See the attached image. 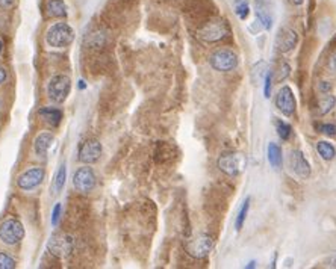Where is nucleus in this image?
Wrapping results in <instances>:
<instances>
[{
  "mask_svg": "<svg viewBox=\"0 0 336 269\" xmlns=\"http://www.w3.org/2000/svg\"><path fill=\"white\" fill-rule=\"evenodd\" d=\"M102 156V144L97 139L85 141L79 148V161L83 163H95Z\"/></svg>",
  "mask_w": 336,
  "mask_h": 269,
  "instance_id": "obj_11",
  "label": "nucleus"
},
{
  "mask_svg": "<svg viewBox=\"0 0 336 269\" xmlns=\"http://www.w3.org/2000/svg\"><path fill=\"white\" fill-rule=\"evenodd\" d=\"M6 76H8L6 74V70L3 67H0V85H2L6 80Z\"/></svg>",
  "mask_w": 336,
  "mask_h": 269,
  "instance_id": "obj_33",
  "label": "nucleus"
},
{
  "mask_svg": "<svg viewBox=\"0 0 336 269\" xmlns=\"http://www.w3.org/2000/svg\"><path fill=\"white\" fill-rule=\"evenodd\" d=\"M70 91H72V80L64 74L52 77L47 85V95L55 103H64Z\"/></svg>",
  "mask_w": 336,
  "mask_h": 269,
  "instance_id": "obj_4",
  "label": "nucleus"
},
{
  "mask_svg": "<svg viewBox=\"0 0 336 269\" xmlns=\"http://www.w3.org/2000/svg\"><path fill=\"white\" fill-rule=\"evenodd\" d=\"M185 251L194 259H205L214 248V239L209 234H199L185 242Z\"/></svg>",
  "mask_w": 336,
  "mask_h": 269,
  "instance_id": "obj_5",
  "label": "nucleus"
},
{
  "mask_svg": "<svg viewBox=\"0 0 336 269\" xmlns=\"http://www.w3.org/2000/svg\"><path fill=\"white\" fill-rule=\"evenodd\" d=\"M44 12L50 18H62L67 16V5L64 0H44Z\"/></svg>",
  "mask_w": 336,
  "mask_h": 269,
  "instance_id": "obj_15",
  "label": "nucleus"
},
{
  "mask_svg": "<svg viewBox=\"0 0 336 269\" xmlns=\"http://www.w3.org/2000/svg\"><path fill=\"white\" fill-rule=\"evenodd\" d=\"M291 166L300 179H309L311 177V165L306 161L301 151L296 150L291 153Z\"/></svg>",
  "mask_w": 336,
  "mask_h": 269,
  "instance_id": "obj_14",
  "label": "nucleus"
},
{
  "mask_svg": "<svg viewBox=\"0 0 336 269\" xmlns=\"http://www.w3.org/2000/svg\"><path fill=\"white\" fill-rule=\"evenodd\" d=\"M24 237V227L19 219H5L0 224V240L8 245H16Z\"/></svg>",
  "mask_w": 336,
  "mask_h": 269,
  "instance_id": "obj_6",
  "label": "nucleus"
},
{
  "mask_svg": "<svg viewBox=\"0 0 336 269\" xmlns=\"http://www.w3.org/2000/svg\"><path fill=\"white\" fill-rule=\"evenodd\" d=\"M59 216H61V204L56 203L55 207H53V210H52V225H53V227H56V225H58Z\"/></svg>",
  "mask_w": 336,
  "mask_h": 269,
  "instance_id": "obj_28",
  "label": "nucleus"
},
{
  "mask_svg": "<svg viewBox=\"0 0 336 269\" xmlns=\"http://www.w3.org/2000/svg\"><path fill=\"white\" fill-rule=\"evenodd\" d=\"M65 179H67V166L61 165L59 166V171H58V174H56V179H55V192L56 194H59L64 189Z\"/></svg>",
  "mask_w": 336,
  "mask_h": 269,
  "instance_id": "obj_21",
  "label": "nucleus"
},
{
  "mask_svg": "<svg viewBox=\"0 0 336 269\" xmlns=\"http://www.w3.org/2000/svg\"><path fill=\"white\" fill-rule=\"evenodd\" d=\"M256 16H258L259 23H262V26L265 27V29H270V27H271V17L267 14V11L258 9L256 11Z\"/></svg>",
  "mask_w": 336,
  "mask_h": 269,
  "instance_id": "obj_27",
  "label": "nucleus"
},
{
  "mask_svg": "<svg viewBox=\"0 0 336 269\" xmlns=\"http://www.w3.org/2000/svg\"><path fill=\"white\" fill-rule=\"evenodd\" d=\"M75 39V31L68 23H55L49 27L46 34V41L50 47L64 49L68 47Z\"/></svg>",
  "mask_w": 336,
  "mask_h": 269,
  "instance_id": "obj_2",
  "label": "nucleus"
},
{
  "mask_svg": "<svg viewBox=\"0 0 336 269\" xmlns=\"http://www.w3.org/2000/svg\"><path fill=\"white\" fill-rule=\"evenodd\" d=\"M263 94H265V97H270V94H271V73H268L267 74V77H265V83H263Z\"/></svg>",
  "mask_w": 336,
  "mask_h": 269,
  "instance_id": "obj_29",
  "label": "nucleus"
},
{
  "mask_svg": "<svg viewBox=\"0 0 336 269\" xmlns=\"http://www.w3.org/2000/svg\"><path fill=\"white\" fill-rule=\"evenodd\" d=\"M85 87H87L85 82H83V80H79V88H80V90H85Z\"/></svg>",
  "mask_w": 336,
  "mask_h": 269,
  "instance_id": "obj_34",
  "label": "nucleus"
},
{
  "mask_svg": "<svg viewBox=\"0 0 336 269\" xmlns=\"http://www.w3.org/2000/svg\"><path fill=\"white\" fill-rule=\"evenodd\" d=\"M230 34L229 24L221 18H211L205 21L197 31V36L205 42H218Z\"/></svg>",
  "mask_w": 336,
  "mask_h": 269,
  "instance_id": "obj_1",
  "label": "nucleus"
},
{
  "mask_svg": "<svg viewBox=\"0 0 336 269\" xmlns=\"http://www.w3.org/2000/svg\"><path fill=\"white\" fill-rule=\"evenodd\" d=\"M297 42H299L297 32L289 29V27H283V29L279 32L277 39H276V44H277L279 50L283 52V53H288V52L294 50V47L297 46Z\"/></svg>",
  "mask_w": 336,
  "mask_h": 269,
  "instance_id": "obj_13",
  "label": "nucleus"
},
{
  "mask_svg": "<svg viewBox=\"0 0 336 269\" xmlns=\"http://www.w3.org/2000/svg\"><path fill=\"white\" fill-rule=\"evenodd\" d=\"M263 2H265V0H256V3H259V5H261V3H263Z\"/></svg>",
  "mask_w": 336,
  "mask_h": 269,
  "instance_id": "obj_37",
  "label": "nucleus"
},
{
  "mask_svg": "<svg viewBox=\"0 0 336 269\" xmlns=\"http://www.w3.org/2000/svg\"><path fill=\"white\" fill-rule=\"evenodd\" d=\"M38 115L43 118L46 123L52 124V126H58L62 120V112L59 109H55V108H43L39 109Z\"/></svg>",
  "mask_w": 336,
  "mask_h": 269,
  "instance_id": "obj_18",
  "label": "nucleus"
},
{
  "mask_svg": "<svg viewBox=\"0 0 336 269\" xmlns=\"http://www.w3.org/2000/svg\"><path fill=\"white\" fill-rule=\"evenodd\" d=\"M315 129H317V132H319V133H326L327 136H335V135H336V126H335V124H329V123L317 124Z\"/></svg>",
  "mask_w": 336,
  "mask_h": 269,
  "instance_id": "obj_26",
  "label": "nucleus"
},
{
  "mask_svg": "<svg viewBox=\"0 0 336 269\" xmlns=\"http://www.w3.org/2000/svg\"><path fill=\"white\" fill-rule=\"evenodd\" d=\"M336 103V97L330 95V94H324L321 98H318L317 103H315V110L318 115H326L329 112L335 108Z\"/></svg>",
  "mask_w": 336,
  "mask_h": 269,
  "instance_id": "obj_17",
  "label": "nucleus"
},
{
  "mask_svg": "<svg viewBox=\"0 0 336 269\" xmlns=\"http://www.w3.org/2000/svg\"><path fill=\"white\" fill-rule=\"evenodd\" d=\"M218 168L224 174L236 177L245 168V158L241 153H224L218 159Z\"/></svg>",
  "mask_w": 336,
  "mask_h": 269,
  "instance_id": "obj_7",
  "label": "nucleus"
},
{
  "mask_svg": "<svg viewBox=\"0 0 336 269\" xmlns=\"http://www.w3.org/2000/svg\"><path fill=\"white\" fill-rule=\"evenodd\" d=\"M276 127H277V133L280 136V139H283V141H288L291 138V133H292V129H291V126L282 120H276Z\"/></svg>",
  "mask_w": 336,
  "mask_h": 269,
  "instance_id": "obj_23",
  "label": "nucleus"
},
{
  "mask_svg": "<svg viewBox=\"0 0 336 269\" xmlns=\"http://www.w3.org/2000/svg\"><path fill=\"white\" fill-rule=\"evenodd\" d=\"M317 151L324 161H332L336 156L335 147L330 143H327V141H319V143L317 144Z\"/></svg>",
  "mask_w": 336,
  "mask_h": 269,
  "instance_id": "obj_20",
  "label": "nucleus"
},
{
  "mask_svg": "<svg viewBox=\"0 0 336 269\" xmlns=\"http://www.w3.org/2000/svg\"><path fill=\"white\" fill-rule=\"evenodd\" d=\"M291 3H294V5H301L303 3V0H289Z\"/></svg>",
  "mask_w": 336,
  "mask_h": 269,
  "instance_id": "obj_35",
  "label": "nucleus"
},
{
  "mask_svg": "<svg viewBox=\"0 0 336 269\" xmlns=\"http://www.w3.org/2000/svg\"><path fill=\"white\" fill-rule=\"evenodd\" d=\"M268 161L271 163L273 168H282L283 165V158H282V150H280L279 145H276L274 143H271L268 145Z\"/></svg>",
  "mask_w": 336,
  "mask_h": 269,
  "instance_id": "obj_19",
  "label": "nucleus"
},
{
  "mask_svg": "<svg viewBox=\"0 0 336 269\" xmlns=\"http://www.w3.org/2000/svg\"><path fill=\"white\" fill-rule=\"evenodd\" d=\"M329 70L330 72H336V54H333V58L329 62Z\"/></svg>",
  "mask_w": 336,
  "mask_h": 269,
  "instance_id": "obj_31",
  "label": "nucleus"
},
{
  "mask_svg": "<svg viewBox=\"0 0 336 269\" xmlns=\"http://www.w3.org/2000/svg\"><path fill=\"white\" fill-rule=\"evenodd\" d=\"M97 183V179H95V174L91 168L85 166V168H79L77 171L75 173L73 176V186L82 192V194H88L94 189Z\"/></svg>",
  "mask_w": 336,
  "mask_h": 269,
  "instance_id": "obj_10",
  "label": "nucleus"
},
{
  "mask_svg": "<svg viewBox=\"0 0 336 269\" xmlns=\"http://www.w3.org/2000/svg\"><path fill=\"white\" fill-rule=\"evenodd\" d=\"M16 266H17L16 260L11 256H8L6 252L0 251V269H14Z\"/></svg>",
  "mask_w": 336,
  "mask_h": 269,
  "instance_id": "obj_24",
  "label": "nucleus"
},
{
  "mask_svg": "<svg viewBox=\"0 0 336 269\" xmlns=\"http://www.w3.org/2000/svg\"><path fill=\"white\" fill-rule=\"evenodd\" d=\"M235 11H236V16L240 17L241 20H245V18L248 17V14H250V8H248V5L244 2V0H240V2H236Z\"/></svg>",
  "mask_w": 336,
  "mask_h": 269,
  "instance_id": "obj_25",
  "label": "nucleus"
},
{
  "mask_svg": "<svg viewBox=\"0 0 336 269\" xmlns=\"http://www.w3.org/2000/svg\"><path fill=\"white\" fill-rule=\"evenodd\" d=\"M47 250L55 257L67 259L68 256H72V252L75 250V240L72 236H68L65 233H56L49 239Z\"/></svg>",
  "mask_w": 336,
  "mask_h": 269,
  "instance_id": "obj_3",
  "label": "nucleus"
},
{
  "mask_svg": "<svg viewBox=\"0 0 336 269\" xmlns=\"http://www.w3.org/2000/svg\"><path fill=\"white\" fill-rule=\"evenodd\" d=\"M319 91L329 92V91H330V85H327V82H321V83H319Z\"/></svg>",
  "mask_w": 336,
  "mask_h": 269,
  "instance_id": "obj_32",
  "label": "nucleus"
},
{
  "mask_svg": "<svg viewBox=\"0 0 336 269\" xmlns=\"http://www.w3.org/2000/svg\"><path fill=\"white\" fill-rule=\"evenodd\" d=\"M44 169L43 168H29L24 173H21L17 179V186L23 191H32L37 186H39L44 180Z\"/></svg>",
  "mask_w": 336,
  "mask_h": 269,
  "instance_id": "obj_9",
  "label": "nucleus"
},
{
  "mask_svg": "<svg viewBox=\"0 0 336 269\" xmlns=\"http://www.w3.org/2000/svg\"><path fill=\"white\" fill-rule=\"evenodd\" d=\"M248 209H250V198H245V201L243 203V207H241L240 214H238V218H236V224H235L236 230L243 229V225L245 222V218H247V214H248Z\"/></svg>",
  "mask_w": 336,
  "mask_h": 269,
  "instance_id": "obj_22",
  "label": "nucleus"
},
{
  "mask_svg": "<svg viewBox=\"0 0 336 269\" xmlns=\"http://www.w3.org/2000/svg\"><path fill=\"white\" fill-rule=\"evenodd\" d=\"M17 5V0H0V9H12Z\"/></svg>",
  "mask_w": 336,
  "mask_h": 269,
  "instance_id": "obj_30",
  "label": "nucleus"
},
{
  "mask_svg": "<svg viewBox=\"0 0 336 269\" xmlns=\"http://www.w3.org/2000/svg\"><path fill=\"white\" fill-rule=\"evenodd\" d=\"M55 143V136L49 132H44V133H39L37 138H35V143H34V148H35V153L38 156H47L49 150L52 148Z\"/></svg>",
  "mask_w": 336,
  "mask_h": 269,
  "instance_id": "obj_16",
  "label": "nucleus"
},
{
  "mask_svg": "<svg viewBox=\"0 0 336 269\" xmlns=\"http://www.w3.org/2000/svg\"><path fill=\"white\" fill-rule=\"evenodd\" d=\"M276 105H277L279 110L286 117H291L294 112H296L297 102H296V97H294L292 90L289 87L280 88V91L277 92V97H276Z\"/></svg>",
  "mask_w": 336,
  "mask_h": 269,
  "instance_id": "obj_12",
  "label": "nucleus"
},
{
  "mask_svg": "<svg viewBox=\"0 0 336 269\" xmlns=\"http://www.w3.org/2000/svg\"><path fill=\"white\" fill-rule=\"evenodd\" d=\"M211 65L217 72H232L238 67V54L229 49H221L212 53Z\"/></svg>",
  "mask_w": 336,
  "mask_h": 269,
  "instance_id": "obj_8",
  "label": "nucleus"
},
{
  "mask_svg": "<svg viewBox=\"0 0 336 269\" xmlns=\"http://www.w3.org/2000/svg\"><path fill=\"white\" fill-rule=\"evenodd\" d=\"M2 50H3V41L0 39V53H2Z\"/></svg>",
  "mask_w": 336,
  "mask_h": 269,
  "instance_id": "obj_36",
  "label": "nucleus"
}]
</instances>
